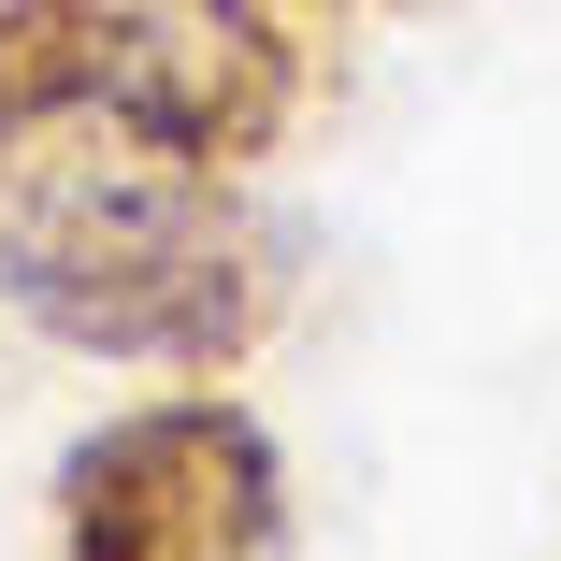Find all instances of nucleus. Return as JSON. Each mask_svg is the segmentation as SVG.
<instances>
[{"instance_id":"1","label":"nucleus","mask_w":561,"mask_h":561,"mask_svg":"<svg viewBox=\"0 0 561 561\" xmlns=\"http://www.w3.org/2000/svg\"><path fill=\"white\" fill-rule=\"evenodd\" d=\"M0 302L72 360L245 375L288 317V231L245 173H187L145 145H15L0 159Z\"/></svg>"},{"instance_id":"2","label":"nucleus","mask_w":561,"mask_h":561,"mask_svg":"<svg viewBox=\"0 0 561 561\" xmlns=\"http://www.w3.org/2000/svg\"><path fill=\"white\" fill-rule=\"evenodd\" d=\"M302 30L274 0H0V159L145 145L187 173H260L302 130Z\"/></svg>"},{"instance_id":"3","label":"nucleus","mask_w":561,"mask_h":561,"mask_svg":"<svg viewBox=\"0 0 561 561\" xmlns=\"http://www.w3.org/2000/svg\"><path fill=\"white\" fill-rule=\"evenodd\" d=\"M274 547H288V461L216 375L116 403L58 461V561H274Z\"/></svg>"},{"instance_id":"4","label":"nucleus","mask_w":561,"mask_h":561,"mask_svg":"<svg viewBox=\"0 0 561 561\" xmlns=\"http://www.w3.org/2000/svg\"><path fill=\"white\" fill-rule=\"evenodd\" d=\"M274 15H288V30H317V15L346 30V15H417V0H274Z\"/></svg>"}]
</instances>
